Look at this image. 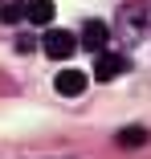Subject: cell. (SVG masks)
Masks as SVG:
<instances>
[{"mask_svg":"<svg viewBox=\"0 0 151 159\" xmlns=\"http://www.w3.org/2000/svg\"><path fill=\"white\" fill-rule=\"evenodd\" d=\"M127 66H131V61L123 57V53H98V61H94V78L98 82H114V78H123L127 74Z\"/></svg>","mask_w":151,"mask_h":159,"instance_id":"1","label":"cell"},{"mask_svg":"<svg viewBox=\"0 0 151 159\" xmlns=\"http://www.w3.org/2000/svg\"><path fill=\"white\" fill-rule=\"evenodd\" d=\"M151 135H147V126H123V131L114 135V143L118 147H127V151H135V147H143Z\"/></svg>","mask_w":151,"mask_h":159,"instance_id":"6","label":"cell"},{"mask_svg":"<svg viewBox=\"0 0 151 159\" xmlns=\"http://www.w3.org/2000/svg\"><path fill=\"white\" fill-rule=\"evenodd\" d=\"M53 0H29L25 4V20H33V25H49L53 20Z\"/></svg>","mask_w":151,"mask_h":159,"instance_id":"5","label":"cell"},{"mask_svg":"<svg viewBox=\"0 0 151 159\" xmlns=\"http://www.w3.org/2000/svg\"><path fill=\"white\" fill-rule=\"evenodd\" d=\"M106 41H110L106 20H86V29H82L78 45H82V49H90V53H102V49H106Z\"/></svg>","mask_w":151,"mask_h":159,"instance_id":"2","label":"cell"},{"mask_svg":"<svg viewBox=\"0 0 151 159\" xmlns=\"http://www.w3.org/2000/svg\"><path fill=\"white\" fill-rule=\"evenodd\" d=\"M25 16V8H16V4H8V8H0V20H4V25H16Z\"/></svg>","mask_w":151,"mask_h":159,"instance_id":"7","label":"cell"},{"mask_svg":"<svg viewBox=\"0 0 151 159\" xmlns=\"http://www.w3.org/2000/svg\"><path fill=\"white\" fill-rule=\"evenodd\" d=\"M74 49H78V37H74V33H66V29H49V33H45V53H49V57L62 61V57H70Z\"/></svg>","mask_w":151,"mask_h":159,"instance_id":"3","label":"cell"},{"mask_svg":"<svg viewBox=\"0 0 151 159\" xmlns=\"http://www.w3.org/2000/svg\"><path fill=\"white\" fill-rule=\"evenodd\" d=\"M86 74L82 70H62V74H57L53 78V86H57V94H62V98H78V94H86Z\"/></svg>","mask_w":151,"mask_h":159,"instance_id":"4","label":"cell"}]
</instances>
